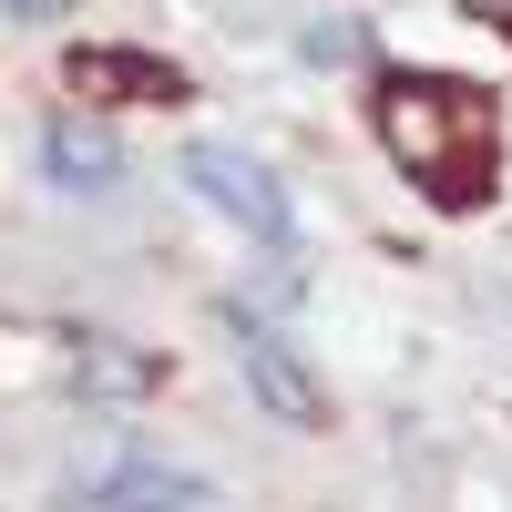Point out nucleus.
I'll use <instances>...</instances> for the list:
<instances>
[{
    "label": "nucleus",
    "mask_w": 512,
    "mask_h": 512,
    "mask_svg": "<svg viewBox=\"0 0 512 512\" xmlns=\"http://www.w3.org/2000/svg\"><path fill=\"white\" fill-rule=\"evenodd\" d=\"M216 328H226L236 379L256 390V410H267V420H287V431H318V420H328V390H318V369L297 359V338H287L277 318H256L246 297H226V308H216Z\"/></svg>",
    "instance_id": "1"
},
{
    "label": "nucleus",
    "mask_w": 512,
    "mask_h": 512,
    "mask_svg": "<svg viewBox=\"0 0 512 512\" xmlns=\"http://www.w3.org/2000/svg\"><path fill=\"white\" fill-rule=\"evenodd\" d=\"M185 185L216 205L226 226H246L256 246H297V205H287V185L246 144H185Z\"/></svg>",
    "instance_id": "2"
},
{
    "label": "nucleus",
    "mask_w": 512,
    "mask_h": 512,
    "mask_svg": "<svg viewBox=\"0 0 512 512\" xmlns=\"http://www.w3.org/2000/svg\"><path fill=\"white\" fill-rule=\"evenodd\" d=\"M72 502H82V512H205L216 482H205V472H175V461H113V472H93Z\"/></svg>",
    "instance_id": "3"
},
{
    "label": "nucleus",
    "mask_w": 512,
    "mask_h": 512,
    "mask_svg": "<svg viewBox=\"0 0 512 512\" xmlns=\"http://www.w3.org/2000/svg\"><path fill=\"white\" fill-rule=\"evenodd\" d=\"M41 175H52L62 195H103V185L123 175V144L103 134V123L62 113V123H41Z\"/></svg>",
    "instance_id": "4"
},
{
    "label": "nucleus",
    "mask_w": 512,
    "mask_h": 512,
    "mask_svg": "<svg viewBox=\"0 0 512 512\" xmlns=\"http://www.w3.org/2000/svg\"><path fill=\"white\" fill-rule=\"evenodd\" d=\"M0 11H62V0H0Z\"/></svg>",
    "instance_id": "5"
}]
</instances>
